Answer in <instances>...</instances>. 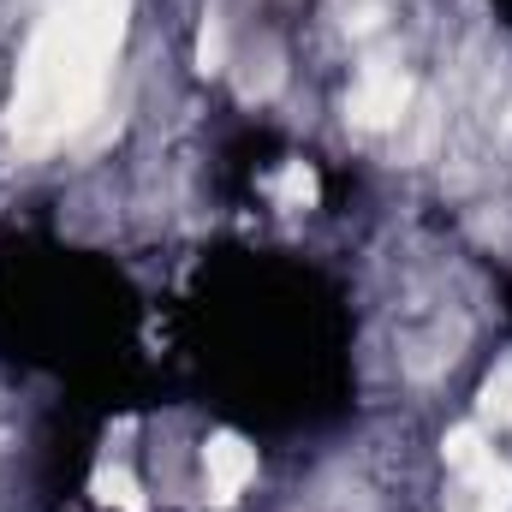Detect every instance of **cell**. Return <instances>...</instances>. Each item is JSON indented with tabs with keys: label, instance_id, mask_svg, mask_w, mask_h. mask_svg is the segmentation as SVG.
I'll list each match as a JSON object with an SVG mask.
<instances>
[{
	"label": "cell",
	"instance_id": "obj_5",
	"mask_svg": "<svg viewBox=\"0 0 512 512\" xmlns=\"http://www.w3.org/2000/svg\"><path fill=\"white\" fill-rule=\"evenodd\" d=\"M268 197L286 203V209H310V203H316V173H310L304 161H286V167L268 179Z\"/></svg>",
	"mask_w": 512,
	"mask_h": 512
},
{
	"label": "cell",
	"instance_id": "obj_7",
	"mask_svg": "<svg viewBox=\"0 0 512 512\" xmlns=\"http://www.w3.org/2000/svg\"><path fill=\"white\" fill-rule=\"evenodd\" d=\"M477 405H483V423L512 429V358L489 376V382H483V399H477Z\"/></svg>",
	"mask_w": 512,
	"mask_h": 512
},
{
	"label": "cell",
	"instance_id": "obj_3",
	"mask_svg": "<svg viewBox=\"0 0 512 512\" xmlns=\"http://www.w3.org/2000/svg\"><path fill=\"white\" fill-rule=\"evenodd\" d=\"M203 471H209V495H215V501H239L256 477V453L239 435H215V441L203 447Z\"/></svg>",
	"mask_w": 512,
	"mask_h": 512
},
{
	"label": "cell",
	"instance_id": "obj_8",
	"mask_svg": "<svg viewBox=\"0 0 512 512\" xmlns=\"http://www.w3.org/2000/svg\"><path fill=\"white\" fill-rule=\"evenodd\" d=\"M197 66H203V72H221V66H227V30H221V18L203 24V36H197Z\"/></svg>",
	"mask_w": 512,
	"mask_h": 512
},
{
	"label": "cell",
	"instance_id": "obj_4",
	"mask_svg": "<svg viewBox=\"0 0 512 512\" xmlns=\"http://www.w3.org/2000/svg\"><path fill=\"white\" fill-rule=\"evenodd\" d=\"M459 483H465V495H471L477 512H512V465L495 459V447H489L477 465H465Z\"/></svg>",
	"mask_w": 512,
	"mask_h": 512
},
{
	"label": "cell",
	"instance_id": "obj_6",
	"mask_svg": "<svg viewBox=\"0 0 512 512\" xmlns=\"http://www.w3.org/2000/svg\"><path fill=\"white\" fill-rule=\"evenodd\" d=\"M90 489H96V501H102V507H120V512H143V489L131 483V471H120V465H102Z\"/></svg>",
	"mask_w": 512,
	"mask_h": 512
},
{
	"label": "cell",
	"instance_id": "obj_1",
	"mask_svg": "<svg viewBox=\"0 0 512 512\" xmlns=\"http://www.w3.org/2000/svg\"><path fill=\"white\" fill-rule=\"evenodd\" d=\"M126 36V0H48L24 48L6 131L24 155H48L90 126L108 90V66Z\"/></svg>",
	"mask_w": 512,
	"mask_h": 512
},
{
	"label": "cell",
	"instance_id": "obj_2",
	"mask_svg": "<svg viewBox=\"0 0 512 512\" xmlns=\"http://www.w3.org/2000/svg\"><path fill=\"white\" fill-rule=\"evenodd\" d=\"M405 102H411V78L393 72V66H370L352 84V96H346V120L364 131H387V126H399Z\"/></svg>",
	"mask_w": 512,
	"mask_h": 512
}]
</instances>
